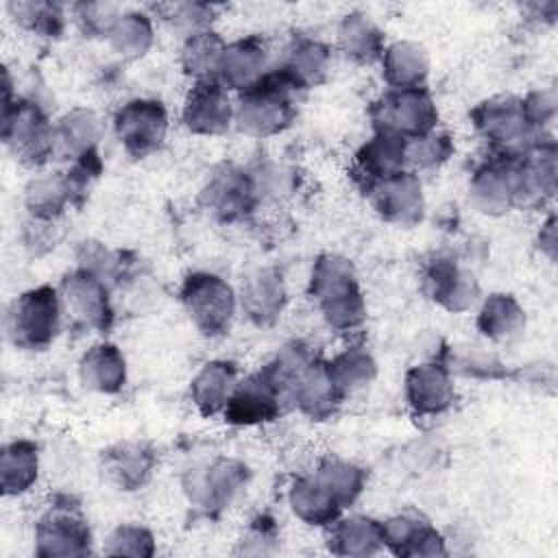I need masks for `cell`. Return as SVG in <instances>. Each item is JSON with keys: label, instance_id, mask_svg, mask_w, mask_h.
<instances>
[{"label": "cell", "instance_id": "obj_1", "mask_svg": "<svg viewBox=\"0 0 558 558\" xmlns=\"http://www.w3.org/2000/svg\"><path fill=\"white\" fill-rule=\"evenodd\" d=\"M307 294L316 301L325 323L336 331H353L366 320V301L351 259L338 253L316 257Z\"/></svg>", "mask_w": 558, "mask_h": 558}, {"label": "cell", "instance_id": "obj_2", "mask_svg": "<svg viewBox=\"0 0 558 558\" xmlns=\"http://www.w3.org/2000/svg\"><path fill=\"white\" fill-rule=\"evenodd\" d=\"M301 94L303 89L277 65L238 94L233 120L238 122V129L248 135H277L294 122Z\"/></svg>", "mask_w": 558, "mask_h": 558}, {"label": "cell", "instance_id": "obj_3", "mask_svg": "<svg viewBox=\"0 0 558 558\" xmlns=\"http://www.w3.org/2000/svg\"><path fill=\"white\" fill-rule=\"evenodd\" d=\"M2 92V140L7 148L22 166H44L54 157V124L37 102L13 96L9 72H4Z\"/></svg>", "mask_w": 558, "mask_h": 558}, {"label": "cell", "instance_id": "obj_4", "mask_svg": "<svg viewBox=\"0 0 558 558\" xmlns=\"http://www.w3.org/2000/svg\"><path fill=\"white\" fill-rule=\"evenodd\" d=\"M92 551V530L81 501L70 493H57L35 525V556L78 558Z\"/></svg>", "mask_w": 558, "mask_h": 558}, {"label": "cell", "instance_id": "obj_5", "mask_svg": "<svg viewBox=\"0 0 558 558\" xmlns=\"http://www.w3.org/2000/svg\"><path fill=\"white\" fill-rule=\"evenodd\" d=\"M61 294L52 286H37L22 292L7 312L9 340L26 351L48 349L61 329Z\"/></svg>", "mask_w": 558, "mask_h": 558}, {"label": "cell", "instance_id": "obj_6", "mask_svg": "<svg viewBox=\"0 0 558 558\" xmlns=\"http://www.w3.org/2000/svg\"><path fill=\"white\" fill-rule=\"evenodd\" d=\"M181 305L192 325L205 338H218L229 331L235 314L233 288L214 272H190L179 290Z\"/></svg>", "mask_w": 558, "mask_h": 558}, {"label": "cell", "instance_id": "obj_7", "mask_svg": "<svg viewBox=\"0 0 558 558\" xmlns=\"http://www.w3.org/2000/svg\"><path fill=\"white\" fill-rule=\"evenodd\" d=\"M373 129L390 131L408 142L436 131L438 107L427 87L388 89L368 109Z\"/></svg>", "mask_w": 558, "mask_h": 558}, {"label": "cell", "instance_id": "obj_8", "mask_svg": "<svg viewBox=\"0 0 558 558\" xmlns=\"http://www.w3.org/2000/svg\"><path fill=\"white\" fill-rule=\"evenodd\" d=\"M469 201L486 216H501L521 207L519 150H499L480 163L469 181Z\"/></svg>", "mask_w": 558, "mask_h": 558}, {"label": "cell", "instance_id": "obj_9", "mask_svg": "<svg viewBox=\"0 0 558 558\" xmlns=\"http://www.w3.org/2000/svg\"><path fill=\"white\" fill-rule=\"evenodd\" d=\"M248 466L235 458H216L205 466L187 471L183 490L190 504L207 517H218L246 486Z\"/></svg>", "mask_w": 558, "mask_h": 558}, {"label": "cell", "instance_id": "obj_10", "mask_svg": "<svg viewBox=\"0 0 558 558\" xmlns=\"http://www.w3.org/2000/svg\"><path fill=\"white\" fill-rule=\"evenodd\" d=\"M113 129L124 153L133 159H144L163 146L168 135V111L159 100L133 98L118 109Z\"/></svg>", "mask_w": 558, "mask_h": 558}, {"label": "cell", "instance_id": "obj_11", "mask_svg": "<svg viewBox=\"0 0 558 558\" xmlns=\"http://www.w3.org/2000/svg\"><path fill=\"white\" fill-rule=\"evenodd\" d=\"M59 294L74 323L98 333H107L111 329L116 314L109 296V283L98 275L76 266L61 277Z\"/></svg>", "mask_w": 558, "mask_h": 558}, {"label": "cell", "instance_id": "obj_12", "mask_svg": "<svg viewBox=\"0 0 558 558\" xmlns=\"http://www.w3.org/2000/svg\"><path fill=\"white\" fill-rule=\"evenodd\" d=\"M469 118L475 131L499 150H519L532 140L534 133L523 111L521 98L506 94L477 102Z\"/></svg>", "mask_w": 558, "mask_h": 558}, {"label": "cell", "instance_id": "obj_13", "mask_svg": "<svg viewBox=\"0 0 558 558\" xmlns=\"http://www.w3.org/2000/svg\"><path fill=\"white\" fill-rule=\"evenodd\" d=\"M255 177L238 166L218 168L201 192V205L220 222L244 220L257 205Z\"/></svg>", "mask_w": 558, "mask_h": 558}, {"label": "cell", "instance_id": "obj_14", "mask_svg": "<svg viewBox=\"0 0 558 558\" xmlns=\"http://www.w3.org/2000/svg\"><path fill=\"white\" fill-rule=\"evenodd\" d=\"M405 148H408V140H403L390 131L375 129L373 137L366 140L353 157V166H351L349 174H351V181L355 183V187L368 196V192L375 185L408 170L405 168Z\"/></svg>", "mask_w": 558, "mask_h": 558}, {"label": "cell", "instance_id": "obj_15", "mask_svg": "<svg viewBox=\"0 0 558 558\" xmlns=\"http://www.w3.org/2000/svg\"><path fill=\"white\" fill-rule=\"evenodd\" d=\"M283 401L286 397L279 390V386L270 379V375L264 368H259L244 381H238L222 414L225 421L231 425H262L275 421L281 414Z\"/></svg>", "mask_w": 558, "mask_h": 558}, {"label": "cell", "instance_id": "obj_16", "mask_svg": "<svg viewBox=\"0 0 558 558\" xmlns=\"http://www.w3.org/2000/svg\"><path fill=\"white\" fill-rule=\"evenodd\" d=\"M181 120L190 133L220 135L233 122V102L229 89L218 78L194 81L185 100Z\"/></svg>", "mask_w": 558, "mask_h": 558}, {"label": "cell", "instance_id": "obj_17", "mask_svg": "<svg viewBox=\"0 0 558 558\" xmlns=\"http://www.w3.org/2000/svg\"><path fill=\"white\" fill-rule=\"evenodd\" d=\"M157 466V451L146 440H120L100 453V473L122 493H135L148 484Z\"/></svg>", "mask_w": 558, "mask_h": 558}, {"label": "cell", "instance_id": "obj_18", "mask_svg": "<svg viewBox=\"0 0 558 558\" xmlns=\"http://www.w3.org/2000/svg\"><path fill=\"white\" fill-rule=\"evenodd\" d=\"M368 198L379 214L390 225L399 227H414L423 220L425 214V198L421 179L412 170H403L368 192Z\"/></svg>", "mask_w": 558, "mask_h": 558}, {"label": "cell", "instance_id": "obj_19", "mask_svg": "<svg viewBox=\"0 0 558 558\" xmlns=\"http://www.w3.org/2000/svg\"><path fill=\"white\" fill-rule=\"evenodd\" d=\"M425 294L447 312H466L480 296L475 277L451 257H434L423 270Z\"/></svg>", "mask_w": 558, "mask_h": 558}, {"label": "cell", "instance_id": "obj_20", "mask_svg": "<svg viewBox=\"0 0 558 558\" xmlns=\"http://www.w3.org/2000/svg\"><path fill=\"white\" fill-rule=\"evenodd\" d=\"M405 401L418 416H436L451 408L456 388L451 371L440 362L416 364L405 373Z\"/></svg>", "mask_w": 558, "mask_h": 558}, {"label": "cell", "instance_id": "obj_21", "mask_svg": "<svg viewBox=\"0 0 558 558\" xmlns=\"http://www.w3.org/2000/svg\"><path fill=\"white\" fill-rule=\"evenodd\" d=\"M288 301L283 275L272 268H255L242 279L240 305L246 318L257 327H270L281 316Z\"/></svg>", "mask_w": 558, "mask_h": 558}, {"label": "cell", "instance_id": "obj_22", "mask_svg": "<svg viewBox=\"0 0 558 558\" xmlns=\"http://www.w3.org/2000/svg\"><path fill=\"white\" fill-rule=\"evenodd\" d=\"M384 547L401 558H434L445 556L442 534L416 514H397L381 521Z\"/></svg>", "mask_w": 558, "mask_h": 558}, {"label": "cell", "instance_id": "obj_23", "mask_svg": "<svg viewBox=\"0 0 558 558\" xmlns=\"http://www.w3.org/2000/svg\"><path fill=\"white\" fill-rule=\"evenodd\" d=\"M344 397L347 395L333 381L327 362L316 357L294 384L290 401H294V405L312 421H327L338 412Z\"/></svg>", "mask_w": 558, "mask_h": 558}, {"label": "cell", "instance_id": "obj_24", "mask_svg": "<svg viewBox=\"0 0 558 558\" xmlns=\"http://www.w3.org/2000/svg\"><path fill=\"white\" fill-rule=\"evenodd\" d=\"M268 48L262 37L248 35L225 46L218 65V81L227 89L244 92L266 74Z\"/></svg>", "mask_w": 558, "mask_h": 558}, {"label": "cell", "instance_id": "obj_25", "mask_svg": "<svg viewBox=\"0 0 558 558\" xmlns=\"http://www.w3.org/2000/svg\"><path fill=\"white\" fill-rule=\"evenodd\" d=\"M325 538L331 554L349 558H366L384 547L381 521L362 514H353L347 519L338 517L331 525H327Z\"/></svg>", "mask_w": 558, "mask_h": 558}, {"label": "cell", "instance_id": "obj_26", "mask_svg": "<svg viewBox=\"0 0 558 558\" xmlns=\"http://www.w3.org/2000/svg\"><path fill=\"white\" fill-rule=\"evenodd\" d=\"M81 384L100 395H116L126 384V360L111 342L89 347L78 362Z\"/></svg>", "mask_w": 558, "mask_h": 558}, {"label": "cell", "instance_id": "obj_27", "mask_svg": "<svg viewBox=\"0 0 558 558\" xmlns=\"http://www.w3.org/2000/svg\"><path fill=\"white\" fill-rule=\"evenodd\" d=\"M235 386L238 366L229 360H211L194 375L190 384V399L203 416H214L225 410Z\"/></svg>", "mask_w": 558, "mask_h": 558}, {"label": "cell", "instance_id": "obj_28", "mask_svg": "<svg viewBox=\"0 0 558 558\" xmlns=\"http://www.w3.org/2000/svg\"><path fill=\"white\" fill-rule=\"evenodd\" d=\"M331 52L323 41L307 35H294L279 68L305 92L327 78Z\"/></svg>", "mask_w": 558, "mask_h": 558}, {"label": "cell", "instance_id": "obj_29", "mask_svg": "<svg viewBox=\"0 0 558 558\" xmlns=\"http://www.w3.org/2000/svg\"><path fill=\"white\" fill-rule=\"evenodd\" d=\"M338 46L353 63L371 65L381 59L386 50L384 31L368 13L351 11L338 24Z\"/></svg>", "mask_w": 558, "mask_h": 558}, {"label": "cell", "instance_id": "obj_30", "mask_svg": "<svg viewBox=\"0 0 558 558\" xmlns=\"http://www.w3.org/2000/svg\"><path fill=\"white\" fill-rule=\"evenodd\" d=\"M379 61L390 89L425 87V78L429 74V54L421 44L408 39L395 41L386 46Z\"/></svg>", "mask_w": 558, "mask_h": 558}, {"label": "cell", "instance_id": "obj_31", "mask_svg": "<svg viewBox=\"0 0 558 558\" xmlns=\"http://www.w3.org/2000/svg\"><path fill=\"white\" fill-rule=\"evenodd\" d=\"M39 477V447L28 438L11 440L0 453V488L4 497H17Z\"/></svg>", "mask_w": 558, "mask_h": 558}, {"label": "cell", "instance_id": "obj_32", "mask_svg": "<svg viewBox=\"0 0 558 558\" xmlns=\"http://www.w3.org/2000/svg\"><path fill=\"white\" fill-rule=\"evenodd\" d=\"M102 135L100 118L85 107H76L54 124V155L74 161L87 150L98 148Z\"/></svg>", "mask_w": 558, "mask_h": 558}, {"label": "cell", "instance_id": "obj_33", "mask_svg": "<svg viewBox=\"0 0 558 558\" xmlns=\"http://www.w3.org/2000/svg\"><path fill=\"white\" fill-rule=\"evenodd\" d=\"M288 501L292 512L307 525L327 527L342 512L336 497L314 475L296 477L288 490Z\"/></svg>", "mask_w": 558, "mask_h": 558}, {"label": "cell", "instance_id": "obj_34", "mask_svg": "<svg viewBox=\"0 0 558 558\" xmlns=\"http://www.w3.org/2000/svg\"><path fill=\"white\" fill-rule=\"evenodd\" d=\"M477 331L488 340L501 342L519 336L525 327V310L517 296L506 292H495L484 299L477 318Z\"/></svg>", "mask_w": 558, "mask_h": 558}, {"label": "cell", "instance_id": "obj_35", "mask_svg": "<svg viewBox=\"0 0 558 558\" xmlns=\"http://www.w3.org/2000/svg\"><path fill=\"white\" fill-rule=\"evenodd\" d=\"M24 205L31 218L61 220L65 209L74 207L65 172H52L31 179L24 190Z\"/></svg>", "mask_w": 558, "mask_h": 558}, {"label": "cell", "instance_id": "obj_36", "mask_svg": "<svg viewBox=\"0 0 558 558\" xmlns=\"http://www.w3.org/2000/svg\"><path fill=\"white\" fill-rule=\"evenodd\" d=\"M314 477L336 497V501L347 508L366 488V471L349 460L327 456L318 462Z\"/></svg>", "mask_w": 558, "mask_h": 558}, {"label": "cell", "instance_id": "obj_37", "mask_svg": "<svg viewBox=\"0 0 558 558\" xmlns=\"http://www.w3.org/2000/svg\"><path fill=\"white\" fill-rule=\"evenodd\" d=\"M153 41H155L153 20L144 11L122 13L109 33L111 48L126 61H135L144 57L150 50Z\"/></svg>", "mask_w": 558, "mask_h": 558}, {"label": "cell", "instance_id": "obj_38", "mask_svg": "<svg viewBox=\"0 0 558 558\" xmlns=\"http://www.w3.org/2000/svg\"><path fill=\"white\" fill-rule=\"evenodd\" d=\"M225 39L216 31H203L192 37H185L181 48V68L194 81L216 78L220 57L225 52Z\"/></svg>", "mask_w": 558, "mask_h": 558}, {"label": "cell", "instance_id": "obj_39", "mask_svg": "<svg viewBox=\"0 0 558 558\" xmlns=\"http://www.w3.org/2000/svg\"><path fill=\"white\" fill-rule=\"evenodd\" d=\"M15 24L39 37H59L65 28V13L59 2L50 0H11L7 4Z\"/></svg>", "mask_w": 558, "mask_h": 558}, {"label": "cell", "instance_id": "obj_40", "mask_svg": "<svg viewBox=\"0 0 558 558\" xmlns=\"http://www.w3.org/2000/svg\"><path fill=\"white\" fill-rule=\"evenodd\" d=\"M327 368L344 395L368 386L377 377V362L364 347H349L327 362Z\"/></svg>", "mask_w": 558, "mask_h": 558}, {"label": "cell", "instance_id": "obj_41", "mask_svg": "<svg viewBox=\"0 0 558 558\" xmlns=\"http://www.w3.org/2000/svg\"><path fill=\"white\" fill-rule=\"evenodd\" d=\"M453 150H456V146H453V140L449 133L432 131L425 137L408 142L405 168L412 172L440 168L453 155Z\"/></svg>", "mask_w": 558, "mask_h": 558}, {"label": "cell", "instance_id": "obj_42", "mask_svg": "<svg viewBox=\"0 0 558 558\" xmlns=\"http://www.w3.org/2000/svg\"><path fill=\"white\" fill-rule=\"evenodd\" d=\"M155 536L148 527L124 523L109 532L102 551L107 556H135V558H150L155 554Z\"/></svg>", "mask_w": 558, "mask_h": 558}, {"label": "cell", "instance_id": "obj_43", "mask_svg": "<svg viewBox=\"0 0 558 558\" xmlns=\"http://www.w3.org/2000/svg\"><path fill=\"white\" fill-rule=\"evenodd\" d=\"M163 20L185 37H192L196 33L209 31L214 22V7L205 2H174V4H159L155 7Z\"/></svg>", "mask_w": 558, "mask_h": 558}, {"label": "cell", "instance_id": "obj_44", "mask_svg": "<svg viewBox=\"0 0 558 558\" xmlns=\"http://www.w3.org/2000/svg\"><path fill=\"white\" fill-rule=\"evenodd\" d=\"M100 174H102V159L98 155V148L83 153L70 163V168L65 170V179L70 185L74 207H81L87 201L89 190Z\"/></svg>", "mask_w": 558, "mask_h": 558}, {"label": "cell", "instance_id": "obj_45", "mask_svg": "<svg viewBox=\"0 0 558 558\" xmlns=\"http://www.w3.org/2000/svg\"><path fill=\"white\" fill-rule=\"evenodd\" d=\"M72 15L85 35L109 37L116 20L122 13H120L118 4H113V2H76L72 7Z\"/></svg>", "mask_w": 558, "mask_h": 558}, {"label": "cell", "instance_id": "obj_46", "mask_svg": "<svg viewBox=\"0 0 558 558\" xmlns=\"http://www.w3.org/2000/svg\"><path fill=\"white\" fill-rule=\"evenodd\" d=\"M279 543V530L272 517L268 514H259L251 521L248 530L244 532L242 541H240V554H272L277 549Z\"/></svg>", "mask_w": 558, "mask_h": 558}, {"label": "cell", "instance_id": "obj_47", "mask_svg": "<svg viewBox=\"0 0 558 558\" xmlns=\"http://www.w3.org/2000/svg\"><path fill=\"white\" fill-rule=\"evenodd\" d=\"M521 102H523V111L527 116V122L534 131L551 124V120L556 118V92H554V87L534 89L525 98H521Z\"/></svg>", "mask_w": 558, "mask_h": 558}, {"label": "cell", "instance_id": "obj_48", "mask_svg": "<svg viewBox=\"0 0 558 558\" xmlns=\"http://www.w3.org/2000/svg\"><path fill=\"white\" fill-rule=\"evenodd\" d=\"M61 238V227L59 220H41V218H31L24 227V246L33 255H44L50 248L57 246Z\"/></svg>", "mask_w": 558, "mask_h": 558}, {"label": "cell", "instance_id": "obj_49", "mask_svg": "<svg viewBox=\"0 0 558 558\" xmlns=\"http://www.w3.org/2000/svg\"><path fill=\"white\" fill-rule=\"evenodd\" d=\"M536 242H538L541 253H543L549 262H556V255H558V231H556V216H554V214L541 225L538 235H536Z\"/></svg>", "mask_w": 558, "mask_h": 558}]
</instances>
